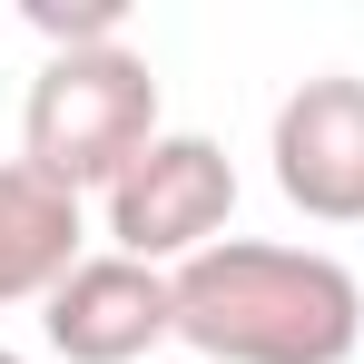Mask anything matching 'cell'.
I'll return each mask as SVG.
<instances>
[{"label": "cell", "mask_w": 364, "mask_h": 364, "mask_svg": "<svg viewBox=\"0 0 364 364\" xmlns=\"http://www.w3.org/2000/svg\"><path fill=\"white\" fill-rule=\"evenodd\" d=\"M168 286H178V345L197 364H345L364 345L355 266H335L315 246L227 237L187 256Z\"/></svg>", "instance_id": "obj_1"}, {"label": "cell", "mask_w": 364, "mask_h": 364, "mask_svg": "<svg viewBox=\"0 0 364 364\" xmlns=\"http://www.w3.org/2000/svg\"><path fill=\"white\" fill-rule=\"evenodd\" d=\"M158 148V69L138 50H69L30 79L20 99V168H40L69 197H109V187Z\"/></svg>", "instance_id": "obj_2"}, {"label": "cell", "mask_w": 364, "mask_h": 364, "mask_svg": "<svg viewBox=\"0 0 364 364\" xmlns=\"http://www.w3.org/2000/svg\"><path fill=\"white\" fill-rule=\"evenodd\" d=\"M227 217H237L227 148L197 138V128H158V148L109 187V256H138V266L178 276L187 256L227 246Z\"/></svg>", "instance_id": "obj_3"}, {"label": "cell", "mask_w": 364, "mask_h": 364, "mask_svg": "<svg viewBox=\"0 0 364 364\" xmlns=\"http://www.w3.org/2000/svg\"><path fill=\"white\" fill-rule=\"evenodd\" d=\"M276 187L286 207L315 217V227H364V79L355 69H315L286 89L276 109Z\"/></svg>", "instance_id": "obj_4"}, {"label": "cell", "mask_w": 364, "mask_h": 364, "mask_svg": "<svg viewBox=\"0 0 364 364\" xmlns=\"http://www.w3.org/2000/svg\"><path fill=\"white\" fill-rule=\"evenodd\" d=\"M40 335L69 364H158V345L178 335V286L138 256H79L40 305Z\"/></svg>", "instance_id": "obj_5"}, {"label": "cell", "mask_w": 364, "mask_h": 364, "mask_svg": "<svg viewBox=\"0 0 364 364\" xmlns=\"http://www.w3.org/2000/svg\"><path fill=\"white\" fill-rule=\"evenodd\" d=\"M79 197L69 187H50L40 168H0V305H50V286H60L69 266H79Z\"/></svg>", "instance_id": "obj_6"}, {"label": "cell", "mask_w": 364, "mask_h": 364, "mask_svg": "<svg viewBox=\"0 0 364 364\" xmlns=\"http://www.w3.org/2000/svg\"><path fill=\"white\" fill-rule=\"evenodd\" d=\"M30 30L50 40V60H69V50H119L128 10L119 0H30Z\"/></svg>", "instance_id": "obj_7"}, {"label": "cell", "mask_w": 364, "mask_h": 364, "mask_svg": "<svg viewBox=\"0 0 364 364\" xmlns=\"http://www.w3.org/2000/svg\"><path fill=\"white\" fill-rule=\"evenodd\" d=\"M0 364H20V355H10V345H0Z\"/></svg>", "instance_id": "obj_8"}]
</instances>
